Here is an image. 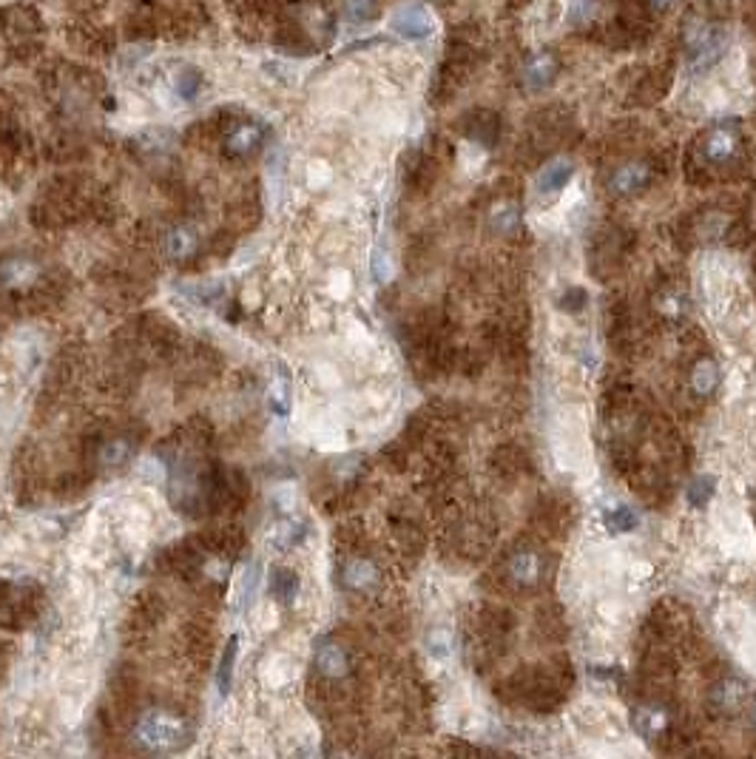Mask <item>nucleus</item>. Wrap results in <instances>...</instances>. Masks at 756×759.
<instances>
[{
	"label": "nucleus",
	"instance_id": "16",
	"mask_svg": "<svg viewBox=\"0 0 756 759\" xmlns=\"http://www.w3.org/2000/svg\"><path fill=\"white\" fill-rule=\"evenodd\" d=\"M711 370H714L711 364H702V367L697 370V376H694V381H697V390H700V393H708V390H711L714 376H708V373H711Z\"/></svg>",
	"mask_w": 756,
	"mask_h": 759
},
{
	"label": "nucleus",
	"instance_id": "5",
	"mask_svg": "<svg viewBox=\"0 0 756 759\" xmlns=\"http://www.w3.org/2000/svg\"><path fill=\"white\" fill-rule=\"evenodd\" d=\"M395 29L407 40H424L432 35V14L424 6H407L395 14Z\"/></svg>",
	"mask_w": 756,
	"mask_h": 759
},
{
	"label": "nucleus",
	"instance_id": "20",
	"mask_svg": "<svg viewBox=\"0 0 756 759\" xmlns=\"http://www.w3.org/2000/svg\"><path fill=\"white\" fill-rule=\"evenodd\" d=\"M753 725H756V705H753Z\"/></svg>",
	"mask_w": 756,
	"mask_h": 759
},
{
	"label": "nucleus",
	"instance_id": "17",
	"mask_svg": "<svg viewBox=\"0 0 756 759\" xmlns=\"http://www.w3.org/2000/svg\"><path fill=\"white\" fill-rule=\"evenodd\" d=\"M637 521H635V515L628 513V509H620V513H617L614 518H611V526L614 530H620V532H626V530H631V526H635Z\"/></svg>",
	"mask_w": 756,
	"mask_h": 759
},
{
	"label": "nucleus",
	"instance_id": "19",
	"mask_svg": "<svg viewBox=\"0 0 756 759\" xmlns=\"http://www.w3.org/2000/svg\"><path fill=\"white\" fill-rule=\"evenodd\" d=\"M657 6H669V4H674V0H654Z\"/></svg>",
	"mask_w": 756,
	"mask_h": 759
},
{
	"label": "nucleus",
	"instance_id": "3",
	"mask_svg": "<svg viewBox=\"0 0 756 759\" xmlns=\"http://www.w3.org/2000/svg\"><path fill=\"white\" fill-rule=\"evenodd\" d=\"M700 154L708 165H731L739 154V134L731 126H717L702 137Z\"/></svg>",
	"mask_w": 756,
	"mask_h": 759
},
{
	"label": "nucleus",
	"instance_id": "2",
	"mask_svg": "<svg viewBox=\"0 0 756 759\" xmlns=\"http://www.w3.org/2000/svg\"><path fill=\"white\" fill-rule=\"evenodd\" d=\"M688 60L694 69H708L711 63H717L719 54L725 52V35L719 29L708 26V23H694L688 32Z\"/></svg>",
	"mask_w": 756,
	"mask_h": 759
},
{
	"label": "nucleus",
	"instance_id": "11",
	"mask_svg": "<svg viewBox=\"0 0 756 759\" xmlns=\"http://www.w3.org/2000/svg\"><path fill=\"white\" fill-rule=\"evenodd\" d=\"M234 665H237V638H230L225 643V652H222V660H220V671H216V686H220L222 696L230 691V683H234Z\"/></svg>",
	"mask_w": 756,
	"mask_h": 759
},
{
	"label": "nucleus",
	"instance_id": "9",
	"mask_svg": "<svg viewBox=\"0 0 756 759\" xmlns=\"http://www.w3.org/2000/svg\"><path fill=\"white\" fill-rule=\"evenodd\" d=\"M572 163H566V160H554V163H549L544 171H540V177H537V188L544 191V194H549V191H561L563 185L572 179Z\"/></svg>",
	"mask_w": 756,
	"mask_h": 759
},
{
	"label": "nucleus",
	"instance_id": "8",
	"mask_svg": "<svg viewBox=\"0 0 756 759\" xmlns=\"http://www.w3.org/2000/svg\"><path fill=\"white\" fill-rule=\"evenodd\" d=\"M316 665L321 674L328 677H342L347 671V655L342 646L336 643H321L319 652H316Z\"/></svg>",
	"mask_w": 756,
	"mask_h": 759
},
{
	"label": "nucleus",
	"instance_id": "15",
	"mask_svg": "<svg viewBox=\"0 0 756 759\" xmlns=\"http://www.w3.org/2000/svg\"><path fill=\"white\" fill-rule=\"evenodd\" d=\"M705 495H711V484H708V481H697V484L688 489V501L697 504V506H702V504H705Z\"/></svg>",
	"mask_w": 756,
	"mask_h": 759
},
{
	"label": "nucleus",
	"instance_id": "7",
	"mask_svg": "<svg viewBox=\"0 0 756 759\" xmlns=\"http://www.w3.org/2000/svg\"><path fill=\"white\" fill-rule=\"evenodd\" d=\"M645 182H648V168L645 165H640V163L623 165V168H617L614 177H611V191H617V194H635V191L643 188Z\"/></svg>",
	"mask_w": 756,
	"mask_h": 759
},
{
	"label": "nucleus",
	"instance_id": "14",
	"mask_svg": "<svg viewBox=\"0 0 756 759\" xmlns=\"http://www.w3.org/2000/svg\"><path fill=\"white\" fill-rule=\"evenodd\" d=\"M270 407H273V413H279V415H287V410H290V401H287V381H276L273 387H270Z\"/></svg>",
	"mask_w": 756,
	"mask_h": 759
},
{
	"label": "nucleus",
	"instance_id": "6",
	"mask_svg": "<svg viewBox=\"0 0 756 759\" xmlns=\"http://www.w3.org/2000/svg\"><path fill=\"white\" fill-rule=\"evenodd\" d=\"M554 74H558L554 57L552 54H535L527 63V69H523V83H527V88H532V91H540L554 80Z\"/></svg>",
	"mask_w": 756,
	"mask_h": 759
},
{
	"label": "nucleus",
	"instance_id": "18",
	"mask_svg": "<svg viewBox=\"0 0 756 759\" xmlns=\"http://www.w3.org/2000/svg\"><path fill=\"white\" fill-rule=\"evenodd\" d=\"M188 251H191L188 234H174V237H171V254H174V256H185Z\"/></svg>",
	"mask_w": 756,
	"mask_h": 759
},
{
	"label": "nucleus",
	"instance_id": "13",
	"mask_svg": "<svg viewBox=\"0 0 756 759\" xmlns=\"http://www.w3.org/2000/svg\"><path fill=\"white\" fill-rule=\"evenodd\" d=\"M345 580L350 588H370L376 580V569L370 561H353L345 569Z\"/></svg>",
	"mask_w": 756,
	"mask_h": 759
},
{
	"label": "nucleus",
	"instance_id": "12",
	"mask_svg": "<svg viewBox=\"0 0 756 759\" xmlns=\"http://www.w3.org/2000/svg\"><path fill=\"white\" fill-rule=\"evenodd\" d=\"M509 571H512L515 580L529 583L540 575V557L535 552H518L512 557V563H509Z\"/></svg>",
	"mask_w": 756,
	"mask_h": 759
},
{
	"label": "nucleus",
	"instance_id": "1",
	"mask_svg": "<svg viewBox=\"0 0 756 759\" xmlns=\"http://www.w3.org/2000/svg\"><path fill=\"white\" fill-rule=\"evenodd\" d=\"M40 18L32 6H9L0 9V49L18 57L37 52Z\"/></svg>",
	"mask_w": 756,
	"mask_h": 759
},
{
	"label": "nucleus",
	"instance_id": "10",
	"mask_svg": "<svg viewBox=\"0 0 756 759\" xmlns=\"http://www.w3.org/2000/svg\"><path fill=\"white\" fill-rule=\"evenodd\" d=\"M296 592H299V578H296V571H290V569H273L270 571V595L279 600V603H293V597H296Z\"/></svg>",
	"mask_w": 756,
	"mask_h": 759
},
{
	"label": "nucleus",
	"instance_id": "4",
	"mask_svg": "<svg viewBox=\"0 0 756 759\" xmlns=\"http://www.w3.org/2000/svg\"><path fill=\"white\" fill-rule=\"evenodd\" d=\"M179 734H182V725L171 717H165V714H148L140 725V737L154 748L171 746V742L179 739Z\"/></svg>",
	"mask_w": 756,
	"mask_h": 759
}]
</instances>
